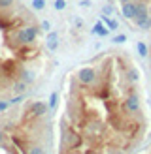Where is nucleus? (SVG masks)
<instances>
[{
  "mask_svg": "<svg viewBox=\"0 0 151 154\" xmlns=\"http://www.w3.org/2000/svg\"><path fill=\"white\" fill-rule=\"evenodd\" d=\"M38 34H40V26H34V25L23 26L21 30L15 32V42L19 45H32L38 40Z\"/></svg>",
  "mask_w": 151,
  "mask_h": 154,
  "instance_id": "nucleus-1",
  "label": "nucleus"
},
{
  "mask_svg": "<svg viewBox=\"0 0 151 154\" xmlns=\"http://www.w3.org/2000/svg\"><path fill=\"white\" fill-rule=\"evenodd\" d=\"M136 23V26L142 30H149L151 28V17L147 13V6L143 2H138V11H136V17L132 19Z\"/></svg>",
  "mask_w": 151,
  "mask_h": 154,
  "instance_id": "nucleus-2",
  "label": "nucleus"
},
{
  "mask_svg": "<svg viewBox=\"0 0 151 154\" xmlns=\"http://www.w3.org/2000/svg\"><path fill=\"white\" fill-rule=\"evenodd\" d=\"M76 77H78V81L81 85H87V87H89V85H93L96 81V70H95V68H89V66L79 68L78 73H76Z\"/></svg>",
  "mask_w": 151,
  "mask_h": 154,
  "instance_id": "nucleus-3",
  "label": "nucleus"
},
{
  "mask_svg": "<svg viewBox=\"0 0 151 154\" xmlns=\"http://www.w3.org/2000/svg\"><path fill=\"white\" fill-rule=\"evenodd\" d=\"M136 11H138V2H134V0H128V2L121 4V15L125 19H134Z\"/></svg>",
  "mask_w": 151,
  "mask_h": 154,
  "instance_id": "nucleus-4",
  "label": "nucleus"
},
{
  "mask_svg": "<svg viewBox=\"0 0 151 154\" xmlns=\"http://www.w3.org/2000/svg\"><path fill=\"white\" fill-rule=\"evenodd\" d=\"M125 109L128 113H138L140 111V98L136 96V94H130L125 100Z\"/></svg>",
  "mask_w": 151,
  "mask_h": 154,
  "instance_id": "nucleus-5",
  "label": "nucleus"
},
{
  "mask_svg": "<svg viewBox=\"0 0 151 154\" xmlns=\"http://www.w3.org/2000/svg\"><path fill=\"white\" fill-rule=\"evenodd\" d=\"M47 111H49V105L45 102H34L30 105V115H32V117H43Z\"/></svg>",
  "mask_w": 151,
  "mask_h": 154,
  "instance_id": "nucleus-6",
  "label": "nucleus"
},
{
  "mask_svg": "<svg viewBox=\"0 0 151 154\" xmlns=\"http://www.w3.org/2000/svg\"><path fill=\"white\" fill-rule=\"evenodd\" d=\"M45 47L49 51H55L59 47V34L57 32H49L47 38H45Z\"/></svg>",
  "mask_w": 151,
  "mask_h": 154,
  "instance_id": "nucleus-7",
  "label": "nucleus"
},
{
  "mask_svg": "<svg viewBox=\"0 0 151 154\" xmlns=\"http://www.w3.org/2000/svg\"><path fill=\"white\" fill-rule=\"evenodd\" d=\"M108 32H110V30H108V26H106L102 21H98L96 25L93 26V34H96V36H102L104 38V36H108Z\"/></svg>",
  "mask_w": 151,
  "mask_h": 154,
  "instance_id": "nucleus-8",
  "label": "nucleus"
},
{
  "mask_svg": "<svg viewBox=\"0 0 151 154\" xmlns=\"http://www.w3.org/2000/svg\"><path fill=\"white\" fill-rule=\"evenodd\" d=\"M102 23L108 26V30H117V28H119V23H117L115 19L108 17V15H102Z\"/></svg>",
  "mask_w": 151,
  "mask_h": 154,
  "instance_id": "nucleus-9",
  "label": "nucleus"
},
{
  "mask_svg": "<svg viewBox=\"0 0 151 154\" xmlns=\"http://www.w3.org/2000/svg\"><path fill=\"white\" fill-rule=\"evenodd\" d=\"M27 85H28V83H25L23 79H19L17 83L13 85V90L17 92V94H25V90H27Z\"/></svg>",
  "mask_w": 151,
  "mask_h": 154,
  "instance_id": "nucleus-10",
  "label": "nucleus"
},
{
  "mask_svg": "<svg viewBox=\"0 0 151 154\" xmlns=\"http://www.w3.org/2000/svg\"><path fill=\"white\" fill-rule=\"evenodd\" d=\"M87 130H89V132L91 134H98V132H100V130H102V124H100V122H89V126H87Z\"/></svg>",
  "mask_w": 151,
  "mask_h": 154,
  "instance_id": "nucleus-11",
  "label": "nucleus"
},
{
  "mask_svg": "<svg viewBox=\"0 0 151 154\" xmlns=\"http://www.w3.org/2000/svg\"><path fill=\"white\" fill-rule=\"evenodd\" d=\"M27 154H45V150H43V147H40V145H30Z\"/></svg>",
  "mask_w": 151,
  "mask_h": 154,
  "instance_id": "nucleus-12",
  "label": "nucleus"
},
{
  "mask_svg": "<svg viewBox=\"0 0 151 154\" xmlns=\"http://www.w3.org/2000/svg\"><path fill=\"white\" fill-rule=\"evenodd\" d=\"M59 103V94L57 92H51V96H49V109H55Z\"/></svg>",
  "mask_w": 151,
  "mask_h": 154,
  "instance_id": "nucleus-13",
  "label": "nucleus"
},
{
  "mask_svg": "<svg viewBox=\"0 0 151 154\" xmlns=\"http://www.w3.org/2000/svg\"><path fill=\"white\" fill-rule=\"evenodd\" d=\"M136 49H138L140 57H147V45L143 42H138V45H136Z\"/></svg>",
  "mask_w": 151,
  "mask_h": 154,
  "instance_id": "nucleus-14",
  "label": "nucleus"
},
{
  "mask_svg": "<svg viewBox=\"0 0 151 154\" xmlns=\"http://www.w3.org/2000/svg\"><path fill=\"white\" fill-rule=\"evenodd\" d=\"M15 0H0V11H6V10H10V8L13 6Z\"/></svg>",
  "mask_w": 151,
  "mask_h": 154,
  "instance_id": "nucleus-15",
  "label": "nucleus"
},
{
  "mask_svg": "<svg viewBox=\"0 0 151 154\" xmlns=\"http://www.w3.org/2000/svg\"><path fill=\"white\" fill-rule=\"evenodd\" d=\"M32 8L36 11H42L45 8V0H32Z\"/></svg>",
  "mask_w": 151,
  "mask_h": 154,
  "instance_id": "nucleus-16",
  "label": "nucleus"
},
{
  "mask_svg": "<svg viewBox=\"0 0 151 154\" xmlns=\"http://www.w3.org/2000/svg\"><path fill=\"white\" fill-rule=\"evenodd\" d=\"M53 8H55L57 11H63L66 8V0H55V4H53Z\"/></svg>",
  "mask_w": 151,
  "mask_h": 154,
  "instance_id": "nucleus-17",
  "label": "nucleus"
},
{
  "mask_svg": "<svg viewBox=\"0 0 151 154\" xmlns=\"http://www.w3.org/2000/svg\"><path fill=\"white\" fill-rule=\"evenodd\" d=\"M21 75H23V81H25V83L34 81V75H30V73H28V70H21Z\"/></svg>",
  "mask_w": 151,
  "mask_h": 154,
  "instance_id": "nucleus-18",
  "label": "nucleus"
},
{
  "mask_svg": "<svg viewBox=\"0 0 151 154\" xmlns=\"http://www.w3.org/2000/svg\"><path fill=\"white\" fill-rule=\"evenodd\" d=\"M40 28H42V30H45V32H51V23H49L47 19H43V21L40 23Z\"/></svg>",
  "mask_w": 151,
  "mask_h": 154,
  "instance_id": "nucleus-19",
  "label": "nucleus"
},
{
  "mask_svg": "<svg viewBox=\"0 0 151 154\" xmlns=\"http://www.w3.org/2000/svg\"><path fill=\"white\" fill-rule=\"evenodd\" d=\"M127 42V36L125 34H117L115 38H113V43H125Z\"/></svg>",
  "mask_w": 151,
  "mask_h": 154,
  "instance_id": "nucleus-20",
  "label": "nucleus"
},
{
  "mask_svg": "<svg viewBox=\"0 0 151 154\" xmlns=\"http://www.w3.org/2000/svg\"><path fill=\"white\" fill-rule=\"evenodd\" d=\"M111 11H113V8H111V6H104V8H102V13H104V15H108V17L111 15Z\"/></svg>",
  "mask_w": 151,
  "mask_h": 154,
  "instance_id": "nucleus-21",
  "label": "nucleus"
},
{
  "mask_svg": "<svg viewBox=\"0 0 151 154\" xmlns=\"http://www.w3.org/2000/svg\"><path fill=\"white\" fill-rule=\"evenodd\" d=\"M21 102H23V94H19V96H15L13 100H10V103H11V105H15V103H21Z\"/></svg>",
  "mask_w": 151,
  "mask_h": 154,
  "instance_id": "nucleus-22",
  "label": "nucleus"
},
{
  "mask_svg": "<svg viewBox=\"0 0 151 154\" xmlns=\"http://www.w3.org/2000/svg\"><path fill=\"white\" fill-rule=\"evenodd\" d=\"M10 105H11L10 102H0V111H6V109H8Z\"/></svg>",
  "mask_w": 151,
  "mask_h": 154,
  "instance_id": "nucleus-23",
  "label": "nucleus"
},
{
  "mask_svg": "<svg viewBox=\"0 0 151 154\" xmlns=\"http://www.w3.org/2000/svg\"><path fill=\"white\" fill-rule=\"evenodd\" d=\"M128 75H130V77H132V79H134V81H136V79H138V75H136V72H134V70H130V73H128Z\"/></svg>",
  "mask_w": 151,
  "mask_h": 154,
  "instance_id": "nucleus-24",
  "label": "nucleus"
},
{
  "mask_svg": "<svg viewBox=\"0 0 151 154\" xmlns=\"http://www.w3.org/2000/svg\"><path fill=\"white\" fill-rule=\"evenodd\" d=\"M74 21H76V25H78V26H81V25H83V21H81V19H79V17H76V19H74Z\"/></svg>",
  "mask_w": 151,
  "mask_h": 154,
  "instance_id": "nucleus-25",
  "label": "nucleus"
},
{
  "mask_svg": "<svg viewBox=\"0 0 151 154\" xmlns=\"http://www.w3.org/2000/svg\"><path fill=\"white\" fill-rule=\"evenodd\" d=\"M2 141H4V130L0 128V143H2Z\"/></svg>",
  "mask_w": 151,
  "mask_h": 154,
  "instance_id": "nucleus-26",
  "label": "nucleus"
},
{
  "mask_svg": "<svg viewBox=\"0 0 151 154\" xmlns=\"http://www.w3.org/2000/svg\"><path fill=\"white\" fill-rule=\"evenodd\" d=\"M119 2H121V4H123V2H128V0H119Z\"/></svg>",
  "mask_w": 151,
  "mask_h": 154,
  "instance_id": "nucleus-27",
  "label": "nucleus"
}]
</instances>
